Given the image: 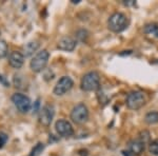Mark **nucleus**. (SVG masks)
<instances>
[{
  "instance_id": "f257e3e1",
  "label": "nucleus",
  "mask_w": 158,
  "mask_h": 156,
  "mask_svg": "<svg viewBox=\"0 0 158 156\" xmlns=\"http://www.w3.org/2000/svg\"><path fill=\"white\" fill-rule=\"evenodd\" d=\"M129 25V18L123 13L116 12L110 16L108 20L109 30L114 33H120L124 31Z\"/></svg>"
},
{
  "instance_id": "f03ea898",
  "label": "nucleus",
  "mask_w": 158,
  "mask_h": 156,
  "mask_svg": "<svg viewBox=\"0 0 158 156\" xmlns=\"http://www.w3.org/2000/svg\"><path fill=\"white\" fill-rule=\"evenodd\" d=\"M81 90L85 92H93L99 89L100 86V76L97 72L92 71L83 75L80 82Z\"/></svg>"
},
{
  "instance_id": "7ed1b4c3",
  "label": "nucleus",
  "mask_w": 158,
  "mask_h": 156,
  "mask_svg": "<svg viewBox=\"0 0 158 156\" xmlns=\"http://www.w3.org/2000/svg\"><path fill=\"white\" fill-rule=\"evenodd\" d=\"M146 96L142 92L140 91H132L127 95L126 98V104L130 110L137 111L141 109L146 104Z\"/></svg>"
},
{
  "instance_id": "20e7f679",
  "label": "nucleus",
  "mask_w": 158,
  "mask_h": 156,
  "mask_svg": "<svg viewBox=\"0 0 158 156\" xmlns=\"http://www.w3.org/2000/svg\"><path fill=\"white\" fill-rule=\"evenodd\" d=\"M50 53L47 50H42L40 52H37L34 57L32 58L30 63V66L33 72L40 73L45 69L48 62H49Z\"/></svg>"
},
{
  "instance_id": "39448f33",
  "label": "nucleus",
  "mask_w": 158,
  "mask_h": 156,
  "mask_svg": "<svg viewBox=\"0 0 158 156\" xmlns=\"http://www.w3.org/2000/svg\"><path fill=\"white\" fill-rule=\"evenodd\" d=\"M71 119L77 124H83L89 119V110L85 103H78L71 112Z\"/></svg>"
},
{
  "instance_id": "423d86ee",
  "label": "nucleus",
  "mask_w": 158,
  "mask_h": 156,
  "mask_svg": "<svg viewBox=\"0 0 158 156\" xmlns=\"http://www.w3.org/2000/svg\"><path fill=\"white\" fill-rule=\"evenodd\" d=\"M12 101L14 102L15 107L20 113H27L31 110V99L27 96H25L24 94L21 93H15L12 96Z\"/></svg>"
},
{
  "instance_id": "0eeeda50",
  "label": "nucleus",
  "mask_w": 158,
  "mask_h": 156,
  "mask_svg": "<svg viewBox=\"0 0 158 156\" xmlns=\"http://www.w3.org/2000/svg\"><path fill=\"white\" fill-rule=\"evenodd\" d=\"M73 86H74V81L72 78L69 77V76H62V77L57 81L53 92H54L55 95L62 96V95H64L65 93H68V92L73 88Z\"/></svg>"
},
{
  "instance_id": "6e6552de",
  "label": "nucleus",
  "mask_w": 158,
  "mask_h": 156,
  "mask_svg": "<svg viewBox=\"0 0 158 156\" xmlns=\"http://www.w3.org/2000/svg\"><path fill=\"white\" fill-rule=\"evenodd\" d=\"M55 129H56V132L58 133V135H60V136H62V137H71L74 135L73 126L68 120H64V119L57 120L55 124Z\"/></svg>"
},
{
  "instance_id": "1a4fd4ad",
  "label": "nucleus",
  "mask_w": 158,
  "mask_h": 156,
  "mask_svg": "<svg viewBox=\"0 0 158 156\" xmlns=\"http://www.w3.org/2000/svg\"><path fill=\"white\" fill-rule=\"evenodd\" d=\"M54 115H55L54 107L51 106V104H45L41 109V111H40V116H39L40 124L44 127H49L52 124Z\"/></svg>"
},
{
  "instance_id": "9d476101",
  "label": "nucleus",
  "mask_w": 158,
  "mask_h": 156,
  "mask_svg": "<svg viewBox=\"0 0 158 156\" xmlns=\"http://www.w3.org/2000/svg\"><path fill=\"white\" fill-rule=\"evenodd\" d=\"M77 41H76L74 38L70 36H64L58 41L57 48L61 51H64V52H72L75 50Z\"/></svg>"
},
{
  "instance_id": "9b49d317",
  "label": "nucleus",
  "mask_w": 158,
  "mask_h": 156,
  "mask_svg": "<svg viewBox=\"0 0 158 156\" xmlns=\"http://www.w3.org/2000/svg\"><path fill=\"white\" fill-rule=\"evenodd\" d=\"M24 62V56L21 52L14 51L9 56V63L13 69H20L23 65Z\"/></svg>"
},
{
  "instance_id": "f8f14e48",
  "label": "nucleus",
  "mask_w": 158,
  "mask_h": 156,
  "mask_svg": "<svg viewBox=\"0 0 158 156\" xmlns=\"http://www.w3.org/2000/svg\"><path fill=\"white\" fill-rule=\"evenodd\" d=\"M144 145H144L140 139H138V138H136V139L130 141V144H129L130 154H133V155L141 154V153L144 151Z\"/></svg>"
},
{
  "instance_id": "ddd939ff",
  "label": "nucleus",
  "mask_w": 158,
  "mask_h": 156,
  "mask_svg": "<svg viewBox=\"0 0 158 156\" xmlns=\"http://www.w3.org/2000/svg\"><path fill=\"white\" fill-rule=\"evenodd\" d=\"M38 48H39V43L36 41H30L23 45V48H22L23 53L22 54H23L24 57H29V56H32L34 53H36Z\"/></svg>"
},
{
  "instance_id": "4468645a",
  "label": "nucleus",
  "mask_w": 158,
  "mask_h": 156,
  "mask_svg": "<svg viewBox=\"0 0 158 156\" xmlns=\"http://www.w3.org/2000/svg\"><path fill=\"white\" fill-rule=\"evenodd\" d=\"M144 34L153 38H158V23L156 22H151L144 25L143 27Z\"/></svg>"
},
{
  "instance_id": "2eb2a0df",
  "label": "nucleus",
  "mask_w": 158,
  "mask_h": 156,
  "mask_svg": "<svg viewBox=\"0 0 158 156\" xmlns=\"http://www.w3.org/2000/svg\"><path fill=\"white\" fill-rule=\"evenodd\" d=\"M144 122L148 124H155L158 122V112L151 111L144 116Z\"/></svg>"
},
{
  "instance_id": "dca6fc26",
  "label": "nucleus",
  "mask_w": 158,
  "mask_h": 156,
  "mask_svg": "<svg viewBox=\"0 0 158 156\" xmlns=\"http://www.w3.org/2000/svg\"><path fill=\"white\" fill-rule=\"evenodd\" d=\"M149 152L151 153V154H153V155L158 156V138L152 140V141H150Z\"/></svg>"
},
{
  "instance_id": "f3484780",
  "label": "nucleus",
  "mask_w": 158,
  "mask_h": 156,
  "mask_svg": "<svg viewBox=\"0 0 158 156\" xmlns=\"http://www.w3.org/2000/svg\"><path fill=\"white\" fill-rule=\"evenodd\" d=\"M43 149H44V145L41 142H38V144L33 148V150L31 151L30 156H39L40 153H42Z\"/></svg>"
},
{
  "instance_id": "a211bd4d",
  "label": "nucleus",
  "mask_w": 158,
  "mask_h": 156,
  "mask_svg": "<svg viewBox=\"0 0 158 156\" xmlns=\"http://www.w3.org/2000/svg\"><path fill=\"white\" fill-rule=\"evenodd\" d=\"M9 53V47L4 40H0V58H4Z\"/></svg>"
},
{
  "instance_id": "6ab92c4d",
  "label": "nucleus",
  "mask_w": 158,
  "mask_h": 156,
  "mask_svg": "<svg viewBox=\"0 0 158 156\" xmlns=\"http://www.w3.org/2000/svg\"><path fill=\"white\" fill-rule=\"evenodd\" d=\"M138 139L141 140L144 145H147L148 142H150V133L148 131H141L138 135Z\"/></svg>"
},
{
  "instance_id": "aec40b11",
  "label": "nucleus",
  "mask_w": 158,
  "mask_h": 156,
  "mask_svg": "<svg viewBox=\"0 0 158 156\" xmlns=\"http://www.w3.org/2000/svg\"><path fill=\"white\" fill-rule=\"evenodd\" d=\"M88 37V32L85 30H79L77 32V38L81 41H85Z\"/></svg>"
},
{
  "instance_id": "412c9836",
  "label": "nucleus",
  "mask_w": 158,
  "mask_h": 156,
  "mask_svg": "<svg viewBox=\"0 0 158 156\" xmlns=\"http://www.w3.org/2000/svg\"><path fill=\"white\" fill-rule=\"evenodd\" d=\"M7 139H9V136L3 132H0V149L3 148V145L6 144Z\"/></svg>"
}]
</instances>
